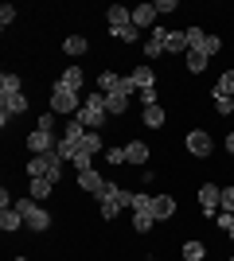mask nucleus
<instances>
[{
	"instance_id": "nucleus-32",
	"label": "nucleus",
	"mask_w": 234,
	"mask_h": 261,
	"mask_svg": "<svg viewBox=\"0 0 234 261\" xmlns=\"http://www.w3.org/2000/svg\"><path fill=\"white\" fill-rule=\"evenodd\" d=\"M184 35H188V47H191V51H199L203 39H207V32H203V28H188Z\"/></svg>"
},
{
	"instance_id": "nucleus-24",
	"label": "nucleus",
	"mask_w": 234,
	"mask_h": 261,
	"mask_svg": "<svg viewBox=\"0 0 234 261\" xmlns=\"http://www.w3.org/2000/svg\"><path fill=\"white\" fill-rule=\"evenodd\" d=\"M63 51H67V55H86L90 43L82 39V35H67V39H63Z\"/></svg>"
},
{
	"instance_id": "nucleus-43",
	"label": "nucleus",
	"mask_w": 234,
	"mask_h": 261,
	"mask_svg": "<svg viewBox=\"0 0 234 261\" xmlns=\"http://www.w3.org/2000/svg\"><path fill=\"white\" fill-rule=\"evenodd\" d=\"M226 152L234 156V133H230V137H226Z\"/></svg>"
},
{
	"instance_id": "nucleus-39",
	"label": "nucleus",
	"mask_w": 234,
	"mask_h": 261,
	"mask_svg": "<svg viewBox=\"0 0 234 261\" xmlns=\"http://www.w3.org/2000/svg\"><path fill=\"white\" fill-rule=\"evenodd\" d=\"M39 129H43V133L55 129V113H51V109H47V113H39Z\"/></svg>"
},
{
	"instance_id": "nucleus-15",
	"label": "nucleus",
	"mask_w": 234,
	"mask_h": 261,
	"mask_svg": "<svg viewBox=\"0 0 234 261\" xmlns=\"http://www.w3.org/2000/svg\"><path fill=\"white\" fill-rule=\"evenodd\" d=\"M156 23V4H137L133 8V28H152Z\"/></svg>"
},
{
	"instance_id": "nucleus-10",
	"label": "nucleus",
	"mask_w": 234,
	"mask_h": 261,
	"mask_svg": "<svg viewBox=\"0 0 234 261\" xmlns=\"http://www.w3.org/2000/svg\"><path fill=\"white\" fill-rule=\"evenodd\" d=\"M101 184H106V179H101L98 168H86V172H78V187H82V191H90V195H98Z\"/></svg>"
},
{
	"instance_id": "nucleus-23",
	"label": "nucleus",
	"mask_w": 234,
	"mask_h": 261,
	"mask_svg": "<svg viewBox=\"0 0 234 261\" xmlns=\"http://www.w3.org/2000/svg\"><path fill=\"white\" fill-rule=\"evenodd\" d=\"M184 63H188L191 74H203V70H207V55H203V51H188V55H184Z\"/></svg>"
},
{
	"instance_id": "nucleus-20",
	"label": "nucleus",
	"mask_w": 234,
	"mask_h": 261,
	"mask_svg": "<svg viewBox=\"0 0 234 261\" xmlns=\"http://www.w3.org/2000/svg\"><path fill=\"white\" fill-rule=\"evenodd\" d=\"M106 109H110V117H121L125 109H129V94H121V90L110 94V98H106Z\"/></svg>"
},
{
	"instance_id": "nucleus-22",
	"label": "nucleus",
	"mask_w": 234,
	"mask_h": 261,
	"mask_svg": "<svg viewBox=\"0 0 234 261\" xmlns=\"http://www.w3.org/2000/svg\"><path fill=\"white\" fill-rule=\"evenodd\" d=\"M110 35L121 39V43H141V28H133V23L129 28H110Z\"/></svg>"
},
{
	"instance_id": "nucleus-21",
	"label": "nucleus",
	"mask_w": 234,
	"mask_h": 261,
	"mask_svg": "<svg viewBox=\"0 0 234 261\" xmlns=\"http://www.w3.org/2000/svg\"><path fill=\"white\" fill-rule=\"evenodd\" d=\"M152 226H156L152 211H133V230H137V234H148Z\"/></svg>"
},
{
	"instance_id": "nucleus-27",
	"label": "nucleus",
	"mask_w": 234,
	"mask_h": 261,
	"mask_svg": "<svg viewBox=\"0 0 234 261\" xmlns=\"http://www.w3.org/2000/svg\"><path fill=\"white\" fill-rule=\"evenodd\" d=\"M145 125L148 129H160V125H164V106H148L145 109Z\"/></svg>"
},
{
	"instance_id": "nucleus-17",
	"label": "nucleus",
	"mask_w": 234,
	"mask_h": 261,
	"mask_svg": "<svg viewBox=\"0 0 234 261\" xmlns=\"http://www.w3.org/2000/svg\"><path fill=\"white\" fill-rule=\"evenodd\" d=\"M164 51H172V55H188V51H191V47H188V35H184V32H168Z\"/></svg>"
},
{
	"instance_id": "nucleus-12",
	"label": "nucleus",
	"mask_w": 234,
	"mask_h": 261,
	"mask_svg": "<svg viewBox=\"0 0 234 261\" xmlns=\"http://www.w3.org/2000/svg\"><path fill=\"white\" fill-rule=\"evenodd\" d=\"M0 230H8V234H16V230H28L23 226V215L16 207H4L0 211Z\"/></svg>"
},
{
	"instance_id": "nucleus-19",
	"label": "nucleus",
	"mask_w": 234,
	"mask_h": 261,
	"mask_svg": "<svg viewBox=\"0 0 234 261\" xmlns=\"http://www.w3.org/2000/svg\"><path fill=\"white\" fill-rule=\"evenodd\" d=\"M129 78L137 82V90H148V86H156V70H152V66H137V70H133Z\"/></svg>"
},
{
	"instance_id": "nucleus-31",
	"label": "nucleus",
	"mask_w": 234,
	"mask_h": 261,
	"mask_svg": "<svg viewBox=\"0 0 234 261\" xmlns=\"http://www.w3.org/2000/svg\"><path fill=\"white\" fill-rule=\"evenodd\" d=\"M215 222H219V230H226V238L234 242V215H230V211H219V215H215Z\"/></svg>"
},
{
	"instance_id": "nucleus-28",
	"label": "nucleus",
	"mask_w": 234,
	"mask_h": 261,
	"mask_svg": "<svg viewBox=\"0 0 234 261\" xmlns=\"http://www.w3.org/2000/svg\"><path fill=\"white\" fill-rule=\"evenodd\" d=\"M51 191H55V184H51V179H32V199H35V203H39V199H47Z\"/></svg>"
},
{
	"instance_id": "nucleus-6",
	"label": "nucleus",
	"mask_w": 234,
	"mask_h": 261,
	"mask_svg": "<svg viewBox=\"0 0 234 261\" xmlns=\"http://www.w3.org/2000/svg\"><path fill=\"white\" fill-rule=\"evenodd\" d=\"M20 113H28V98L23 94H8V98H0V125L8 129L12 117H20Z\"/></svg>"
},
{
	"instance_id": "nucleus-36",
	"label": "nucleus",
	"mask_w": 234,
	"mask_h": 261,
	"mask_svg": "<svg viewBox=\"0 0 234 261\" xmlns=\"http://www.w3.org/2000/svg\"><path fill=\"white\" fill-rule=\"evenodd\" d=\"M106 164H113V168L125 164V148H106Z\"/></svg>"
},
{
	"instance_id": "nucleus-13",
	"label": "nucleus",
	"mask_w": 234,
	"mask_h": 261,
	"mask_svg": "<svg viewBox=\"0 0 234 261\" xmlns=\"http://www.w3.org/2000/svg\"><path fill=\"white\" fill-rule=\"evenodd\" d=\"M106 20H110V28H129V23H133V12L125 8V4H110Z\"/></svg>"
},
{
	"instance_id": "nucleus-11",
	"label": "nucleus",
	"mask_w": 234,
	"mask_h": 261,
	"mask_svg": "<svg viewBox=\"0 0 234 261\" xmlns=\"http://www.w3.org/2000/svg\"><path fill=\"white\" fill-rule=\"evenodd\" d=\"M125 164H137V168L148 164V144L145 141H129L125 144Z\"/></svg>"
},
{
	"instance_id": "nucleus-40",
	"label": "nucleus",
	"mask_w": 234,
	"mask_h": 261,
	"mask_svg": "<svg viewBox=\"0 0 234 261\" xmlns=\"http://www.w3.org/2000/svg\"><path fill=\"white\" fill-rule=\"evenodd\" d=\"M176 8H179V0H156V16H160V12L168 16V12H176Z\"/></svg>"
},
{
	"instance_id": "nucleus-16",
	"label": "nucleus",
	"mask_w": 234,
	"mask_h": 261,
	"mask_svg": "<svg viewBox=\"0 0 234 261\" xmlns=\"http://www.w3.org/2000/svg\"><path fill=\"white\" fill-rule=\"evenodd\" d=\"M8 94H23V82H20V74L4 70L0 74V98H8Z\"/></svg>"
},
{
	"instance_id": "nucleus-34",
	"label": "nucleus",
	"mask_w": 234,
	"mask_h": 261,
	"mask_svg": "<svg viewBox=\"0 0 234 261\" xmlns=\"http://www.w3.org/2000/svg\"><path fill=\"white\" fill-rule=\"evenodd\" d=\"M203 55H207V59H211V55H219L223 51V39H219V35H207V39H203V47H199Z\"/></svg>"
},
{
	"instance_id": "nucleus-35",
	"label": "nucleus",
	"mask_w": 234,
	"mask_h": 261,
	"mask_svg": "<svg viewBox=\"0 0 234 261\" xmlns=\"http://www.w3.org/2000/svg\"><path fill=\"white\" fill-rule=\"evenodd\" d=\"M137 94H141V106H156V101H160V94H156V86H148V90H137Z\"/></svg>"
},
{
	"instance_id": "nucleus-5",
	"label": "nucleus",
	"mask_w": 234,
	"mask_h": 261,
	"mask_svg": "<svg viewBox=\"0 0 234 261\" xmlns=\"http://www.w3.org/2000/svg\"><path fill=\"white\" fill-rule=\"evenodd\" d=\"M184 144H188V152H191V156H199V160H207V156L215 152V141H211V133H203V129H191V133H188V141H184Z\"/></svg>"
},
{
	"instance_id": "nucleus-8",
	"label": "nucleus",
	"mask_w": 234,
	"mask_h": 261,
	"mask_svg": "<svg viewBox=\"0 0 234 261\" xmlns=\"http://www.w3.org/2000/svg\"><path fill=\"white\" fill-rule=\"evenodd\" d=\"M28 148H32L35 156H47V152H55L59 141H55V133H43V129H35L32 137H28Z\"/></svg>"
},
{
	"instance_id": "nucleus-41",
	"label": "nucleus",
	"mask_w": 234,
	"mask_h": 261,
	"mask_svg": "<svg viewBox=\"0 0 234 261\" xmlns=\"http://www.w3.org/2000/svg\"><path fill=\"white\" fill-rule=\"evenodd\" d=\"M12 20H16V8H12V4H4V8H0V28H8Z\"/></svg>"
},
{
	"instance_id": "nucleus-38",
	"label": "nucleus",
	"mask_w": 234,
	"mask_h": 261,
	"mask_svg": "<svg viewBox=\"0 0 234 261\" xmlns=\"http://www.w3.org/2000/svg\"><path fill=\"white\" fill-rule=\"evenodd\" d=\"M219 207L234 215V187H223V199H219Z\"/></svg>"
},
{
	"instance_id": "nucleus-1",
	"label": "nucleus",
	"mask_w": 234,
	"mask_h": 261,
	"mask_svg": "<svg viewBox=\"0 0 234 261\" xmlns=\"http://www.w3.org/2000/svg\"><path fill=\"white\" fill-rule=\"evenodd\" d=\"M133 195L137 191H125V187H117V184H101V191H98V203H101V218L110 222V218H117V211H133Z\"/></svg>"
},
{
	"instance_id": "nucleus-46",
	"label": "nucleus",
	"mask_w": 234,
	"mask_h": 261,
	"mask_svg": "<svg viewBox=\"0 0 234 261\" xmlns=\"http://www.w3.org/2000/svg\"><path fill=\"white\" fill-rule=\"evenodd\" d=\"M226 261H234V257H226Z\"/></svg>"
},
{
	"instance_id": "nucleus-14",
	"label": "nucleus",
	"mask_w": 234,
	"mask_h": 261,
	"mask_svg": "<svg viewBox=\"0 0 234 261\" xmlns=\"http://www.w3.org/2000/svg\"><path fill=\"white\" fill-rule=\"evenodd\" d=\"M152 215H156V222L172 218V215H176V199H172V195H156L152 199Z\"/></svg>"
},
{
	"instance_id": "nucleus-4",
	"label": "nucleus",
	"mask_w": 234,
	"mask_h": 261,
	"mask_svg": "<svg viewBox=\"0 0 234 261\" xmlns=\"http://www.w3.org/2000/svg\"><path fill=\"white\" fill-rule=\"evenodd\" d=\"M78 109H82V94H74V90H63V86L55 82V86H51V113L78 117Z\"/></svg>"
},
{
	"instance_id": "nucleus-25",
	"label": "nucleus",
	"mask_w": 234,
	"mask_h": 261,
	"mask_svg": "<svg viewBox=\"0 0 234 261\" xmlns=\"http://www.w3.org/2000/svg\"><path fill=\"white\" fill-rule=\"evenodd\" d=\"M78 148H82L78 141H70V137H59V148H55V152L63 156V160H74V156H78Z\"/></svg>"
},
{
	"instance_id": "nucleus-33",
	"label": "nucleus",
	"mask_w": 234,
	"mask_h": 261,
	"mask_svg": "<svg viewBox=\"0 0 234 261\" xmlns=\"http://www.w3.org/2000/svg\"><path fill=\"white\" fill-rule=\"evenodd\" d=\"M215 113L230 117V113H234V98H226V94H215Z\"/></svg>"
},
{
	"instance_id": "nucleus-29",
	"label": "nucleus",
	"mask_w": 234,
	"mask_h": 261,
	"mask_svg": "<svg viewBox=\"0 0 234 261\" xmlns=\"http://www.w3.org/2000/svg\"><path fill=\"white\" fill-rule=\"evenodd\" d=\"M179 253H184V261H203L207 250H203V242H184V250H179Z\"/></svg>"
},
{
	"instance_id": "nucleus-7",
	"label": "nucleus",
	"mask_w": 234,
	"mask_h": 261,
	"mask_svg": "<svg viewBox=\"0 0 234 261\" xmlns=\"http://www.w3.org/2000/svg\"><path fill=\"white\" fill-rule=\"evenodd\" d=\"M219 199H223V187L219 184H203L199 187V207H203V215H219Z\"/></svg>"
},
{
	"instance_id": "nucleus-9",
	"label": "nucleus",
	"mask_w": 234,
	"mask_h": 261,
	"mask_svg": "<svg viewBox=\"0 0 234 261\" xmlns=\"http://www.w3.org/2000/svg\"><path fill=\"white\" fill-rule=\"evenodd\" d=\"M82 82H86V70H78V66H67V70L59 74V86L74 90V94H82Z\"/></svg>"
},
{
	"instance_id": "nucleus-18",
	"label": "nucleus",
	"mask_w": 234,
	"mask_h": 261,
	"mask_svg": "<svg viewBox=\"0 0 234 261\" xmlns=\"http://www.w3.org/2000/svg\"><path fill=\"white\" fill-rule=\"evenodd\" d=\"M117 90H121V78L110 74V70H101V74H98V94H106V98H110V94H117Z\"/></svg>"
},
{
	"instance_id": "nucleus-2",
	"label": "nucleus",
	"mask_w": 234,
	"mask_h": 261,
	"mask_svg": "<svg viewBox=\"0 0 234 261\" xmlns=\"http://www.w3.org/2000/svg\"><path fill=\"white\" fill-rule=\"evenodd\" d=\"M106 117H110V109H106V94H98V90L86 94V98H82V109H78V121H82L90 133H101Z\"/></svg>"
},
{
	"instance_id": "nucleus-30",
	"label": "nucleus",
	"mask_w": 234,
	"mask_h": 261,
	"mask_svg": "<svg viewBox=\"0 0 234 261\" xmlns=\"http://www.w3.org/2000/svg\"><path fill=\"white\" fill-rule=\"evenodd\" d=\"M82 152H90V156L101 152V133H86V137H82Z\"/></svg>"
},
{
	"instance_id": "nucleus-26",
	"label": "nucleus",
	"mask_w": 234,
	"mask_h": 261,
	"mask_svg": "<svg viewBox=\"0 0 234 261\" xmlns=\"http://www.w3.org/2000/svg\"><path fill=\"white\" fill-rule=\"evenodd\" d=\"M215 94H226V98H234V70H223V74H219V82H215Z\"/></svg>"
},
{
	"instance_id": "nucleus-37",
	"label": "nucleus",
	"mask_w": 234,
	"mask_h": 261,
	"mask_svg": "<svg viewBox=\"0 0 234 261\" xmlns=\"http://www.w3.org/2000/svg\"><path fill=\"white\" fill-rule=\"evenodd\" d=\"M156 55H164V43H160V39H148L145 43V59H156Z\"/></svg>"
},
{
	"instance_id": "nucleus-44",
	"label": "nucleus",
	"mask_w": 234,
	"mask_h": 261,
	"mask_svg": "<svg viewBox=\"0 0 234 261\" xmlns=\"http://www.w3.org/2000/svg\"><path fill=\"white\" fill-rule=\"evenodd\" d=\"M16 261H28V257H16Z\"/></svg>"
},
{
	"instance_id": "nucleus-45",
	"label": "nucleus",
	"mask_w": 234,
	"mask_h": 261,
	"mask_svg": "<svg viewBox=\"0 0 234 261\" xmlns=\"http://www.w3.org/2000/svg\"><path fill=\"white\" fill-rule=\"evenodd\" d=\"M145 261H156V257H145Z\"/></svg>"
},
{
	"instance_id": "nucleus-42",
	"label": "nucleus",
	"mask_w": 234,
	"mask_h": 261,
	"mask_svg": "<svg viewBox=\"0 0 234 261\" xmlns=\"http://www.w3.org/2000/svg\"><path fill=\"white\" fill-rule=\"evenodd\" d=\"M133 90H137L133 78H121V94H129V98H133Z\"/></svg>"
},
{
	"instance_id": "nucleus-3",
	"label": "nucleus",
	"mask_w": 234,
	"mask_h": 261,
	"mask_svg": "<svg viewBox=\"0 0 234 261\" xmlns=\"http://www.w3.org/2000/svg\"><path fill=\"white\" fill-rule=\"evenodd\" d=\"M16 211L23 215V226H28V230H35V234L51 230V215H47L35 199H16Z\"/></svg>"
}]
</instances>
